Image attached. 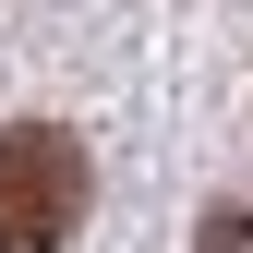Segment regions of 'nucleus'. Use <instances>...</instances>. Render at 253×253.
<instances>
[{"label":"nucleus","instance_id":"1","mask_svg":"<svg viewBox=\"0 0 253 253\" xmlns=\"http://www.w3.org/2000/svg\"><path fill=\"white\" fill-rule=\"evenodd\" d=\"M84 229V145L48 121H0V253H60Z\"/></svg>","mask_w":253,"mask_h":253},{"label":"nucleus","instance_id":"2","mask_svg":"<svg viewBox=\"0 0 253 253\" xmlns=\"http://www.w3.org/2000/svg\"><path fill=\"white\" fill-rule=\"evenodd\" d=\"M205 253H253V205H217L205 217Z\"/></svg>","mask_w":253,"mask_h":253}]
</instances>
